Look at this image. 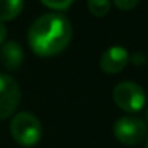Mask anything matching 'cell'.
I'll list each match as a JSON object with an SVG mask.
<instances>
[{
  "instance_id": "cell-1",
  "label": "cell",
  "mask_w": 148,
  "mask_h": 148,
  "mask_svg": "<svg viewBox=\"0 0 148 148\" xmlns=\"http://www.w3.org/2000/svg\"><path fill=\"white\" fill-rule=\"evenodd\" d=\"M73 35L70 21L62 13H45L39 16L28 31V44L38 57H54L62 52Z\"/></svg>"
},
{
  "instance_id": "cell-2",
  "label": "cell",
  "mask_w": 148,
  "mask_h": 148,
  "mask_svg": "<svg viewBox=\"0 0 148 148\" xmlns=\"http://www.w3.org/2000/svg\"><path fill=\"white\" fill-rule=\"evenodd\" d=\"M10 134L22 147H34L42 138V125L31 112H19L10 121Z\"/></svg>"
},
{
  "instance_id": "cell-3",
  "label": "cell",
  "mask_w": 148,
  "mask_h": 148,
  "mask_svg": "<svg viewBox=\"0 0 148 148\" xmlns=\"http://www.w3.org/2000/svg\"><path fill=\"white\" fill-rule=\"evenodd\" d=\"M115 105L126 113L139 112L147 102L144 89L134 82H121L115 86L112 93Z\"/></svg>"
},
{
  "instance_id": "cell-4",
  "label": "cell",
  "mask_w": 148,
  "mask_h": 148,
  "mask_svg": "<svg viewBox=\"0 0 148 148\" xmlns=\"http://www.w3.org/2000/svg\"><path fill=\"white\" fill-rule=\"evenodd\" d=\"M113 135L123 145H138L148 135L147 123L139 116H122L113 125Z\"/></svg>"
},
{
  "instance_id": "cell-5",
  "label": "cell",
  "mask_w": 148,
  "mask_h": 148,
  "mask_svg": "<svg viewBox=\"0 0 148 148\" xmlns=\"http://www.w3.org/2000/svg\"><path fill=\"white\" fill-rule=\"evenodd\" d=\"M21 102V89L18 82L9 74L0 73V121L15 113Z\"/></svg>"
},
{
  "instance_id": "cell-6",
  "label": "cell",
  "mask_w": 148,
  "mask_h": 148,
  "mask_svg": "<svg viewBox=\"0 0 148 148\" xmlns=\"http://www.w3.org/2000/svg\"><path fill=\"white\" fill-rule=\"evenodd\" d=\"M129 62V52L126 48L121 45H113L108 48L99 61V67L106 74H118L121 73Z\"/></svg>"
},
{
  "instance_id": "cell-7",
  "label": "cell",
  "mask_w": 148,
  "mask_h": 148,
  "mask_svg": "<svg viewBox=\"0 0 148 148\" xmlns=\"http://www.w3.org/2000/svg\"><path fill=\"white\" fill-rule=\"evenodd\" d=\"M23 62V48L16 41H8L0 47V64L9 71H18Z\"/></svg>"
},
{
  "instance_id": "cell-8",
  "label": "cell",
  "mask_w": 148,
  "mask_h": 148,
  "mask_svg": "<svg viewBox=\"0 0 148 148\" xmlns=\"http://www.w3.org/2000/svg\"><path fill=\"white\" fill-rule=\"evenodd\" d=\"M23 0H0V22L16 19L23 10Z\"/></svg>"
},
{
  "instance_id": "cell-9",
  "label": "cell",
  "mask_w": 148,
  "mask_h": 148,
  "mask_svg": "<svg viewBox=\"0 0 148 148\" xmlns=\"http://www.w3.org/2000/svg\"><path fill=\"white\" fill-rule=\"evenodd\" d=\"M110 0H87V9L96 18H103L110 10Z\"/></svg>"
},
{
  "instance_id": "cell-10",
  "label": "cell",
  "mask_w": 148,
  "mask_h": 148,
  "mask_svg": "<svg viewBox=\"0 0 148 148\" xmlns=\"http://www.w3.org/2000/svg\"><path fill=\"white\" fill-rule=\"evenodd\" d=\"M74 0H41V3L52 10H65L73 5Z\"/></svg>"
},
{
  "instance_id": "cell-11",
  "label": "cell",
  "mask_w": 148,
  "mask_h": 148,
  "mask_svg": "<svg viewBox=\"0 0 148 148\" xmlns=\"http://www.w3.org/2000/svg\"><path fill=\"white\" fill-rule=\"evenodd\" d=\"M113 3L119 10H131L139 3V0H113Z\"/></svg>"
},
{
  "instance_id": "cell-12",
  "label": "cell",
  "mask_w": 148,
  "mask_h": 148,
  "mask_svg": "<svg viewBox=\"0 0 148 148\" xmlns=\"http://www.w3.org/2000/svg\"><path fill=\"white\" fill-rule=\"evenodd\" d=\"M129 61H131L134 65L141 67V65H144V64L147 62V55H145L144 52H134L132 55H129Z\"/></svg>"
},
{
  "instance_id": "cell-13",
  "label": "cell",
  "mask_w": 148,
  "mask_h": 148,
  "mask_svg": "<svg viewBox=\"0 0 148 148\" xmlns=\"http://www.w3.org/2000/svg\"><path fill=\"white\" fill-rule=\"evenodd\" d=\"M6 38H8V28L3 22H0V47L6 42Z\"/></svg>"
},
{
  "instance_id": "cell-14",
  "label": "cell",
  "mask_w": 148,
  "mask_h": 148,
  "mask_svg": "<svg viewBox=\"0 0 148 148\" xmlns=\"http://www.w3.org/2000/svg\"><path fill=\"white\" fill-rule=\"evenodd\" d=\"M145 118H147V121H148V106H147V109H145Z\"/></svg>"
},
{
  "instance_id": "cell-15",
  "label": "cell",
  "mask_w": 148,
  "mask_h": 148,
  "mask_svg": "<svg viewBox=\"0 0 148 148\" xmlns=\"http://www.w3.org/2000/svg\"><path fill=\"white\" fill-rule=\"evenodd\" d=\"M145 148H148V135H147V138H145Z\"/></svg>"
}]
</instances>
